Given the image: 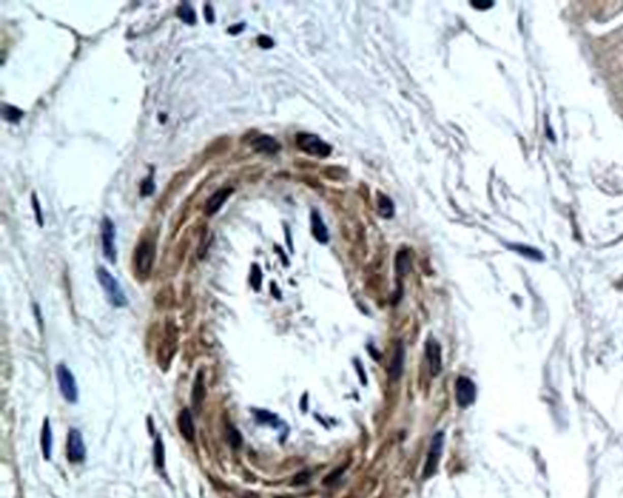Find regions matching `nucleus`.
<instances>
[{
    "label": "nucleus",
    "instance_id": "nucleus-21",
    "mask_svg": "<svg viewBox=\"0 0 623 498\" xmlns=\"http://www.w3.org/2000/svg\"><path fill=\"white\" fill-rule=\"evenodd\" d=\"M153 454H155V463L159 468H163L165 465V447H163L162 439L157 438L155 442V448H153Z\"/></svg>",
    "mask_w": 623,
    "mask_h": 498
},
{
    "label": "nucleus",
    "instance_id": "nucleus-25",
    "mask_svg": "<svg viewBox=\"0 0 623 498\" xmlns=\"http://www.w3.org/2000/svg\"><path fill=\"white\" fill-rule=\"evenodd\" d=\"M228 436H229L230 444L233 445L234 447H239L240 444H241V435H240V432L237 431L235 428L229 429V431H228Z\"/></svg>",
    "mask_w": 623,
    "mask_h": 498
},
{
    "label": "nucleus",
    "instance_id": "nucleus-29",
    "mask_svg": "<svg viewBox=\"0 0 623 498\" xmlns=\"http://www.w3.org/2000/svg\"><path fill=\"white\" fill-rule=\"evenodd\" d=\"M471 5H473L475 9H479V10H487V9L492 8L493 3L492 2H479V0H476V2L471 3Z\"/></svg>",
    "mask_w": 623,
    "mask_h": 498
},
{
    "label": "nucleus",
    "instance_id": "nucleus-2",
    "mask_svg": "<svg viewBox=\"0 0 623 498\" xmlns=\"http://www.w3.org/2000/svg\"><path fill=\"white\" fill-rule=\"evenodd\" d=\"M296 144L300 147L302 151H304L308 155L318 156V158L324 159L331 153V146L323 141L316 134L310 133H298L296 135Z\"/></svg>",
    "mask_w": 623,
    "mask_h": 498
},
{
    "label": "nucleus",
    "instance_id": "nucleus-19",
    "mask_svg": "<svg viewBox=\"0 0 623 498\" xmlns=\"http://www.w3.org/2000/svg\"><path fill=\"white\" fill-rule=\"evenodd\" d=\"M177 15H178V17L185 23H188V24L196 23L195 10H194L193 6H191L189 3H181L177 10Z\"/></svg>",
    "mask_w": 623,
    "mask_h": 498
},
{
    "label": "nucleus",
    "instance_id": "nucleus-28",
    "mask_svg": "<svg viewBox=\"0 0 623 498\" xmlns=\"http://www.w3.org/2000/svg\"><path fill=\"white\" fill-rule=\"evenodd\" d=\"M203 15H205L206 21H207L208 23H213L215 17H214V11L213 9H212V6L207 4L205 6V9H203Z\"/></svg>",
    "mask_w": 623,
    "mask_h": 498
},
{
    "label": "nucleus",
    "instance_id": "nucleus-7",
    "mask_svg": "<svg viewBox=\"0 0 623 498\" xmlns=\"http://www.w3.org/2000/svg\"><path fill=\"white\" fill-rule=\"evenodd\" d=\"M455 399L460 408H468L476 399V385L468 377H459L455 381Z\"/></svg>",
    "mask_w": 623,
    "mask_h": 498
},
{
    "label": "nucleus",
    "instance_id": "nucleus-6",
    "mask_svg": "<svg viewBox=\"0 0 623 498\" xmlns=\"http://www.w3.org/2000/svg\"><path fill=\"white\" fill-rule=\"evenodd\" d=\"M115 238H116V230L115 224H113L111 218L104 217L103 223H101V242H103V252L106 260H109L111 263H116L117 260V251L115 246Z\"/></svg>",
    "mask_w": 623,
    "mask_h": 498
},
{
    "label": "nucleus",
    "instance_id": "nucleus-5",
    "mask_svg": "<svg viewBox=\"0 0 623 498\" xmlns=\"http://www.w3.org/2000/svg\"><path fill=\"white\" fill-rule=\"evenodd\" d=\"M56 378L64 398L70 403H76L78 399V387L71 370L65 364H58L56 367Z\"/></svg>",
    "mask_w": 623,
    "mask_h": 498
},
{
    "label": "nucleus",
    "instance_id": "nucleus-9",
    "mask_svg": "<svg viewBox=\"0 0 623 498\" xmlns=\"http://www.w3.org/2000/svg\"><path fill=\"white\" fill-rule=\"evenodd\" d=\"M425 353L430 364L431 375L437 377L442 370V349L441 345L434 340V337H430L425 344Z\"/></svg>",
    "mask_w": 623,
    "mask_h": 498
},
{
    "label": "nucleus",
    "instance_id": "nucleus-24",
    "mask_svg": "<svg viewBox=\"0 0 623 498\" xmlns=\"http://www.w3.org/2000/svg\"><path fill=\"white\" fill-rule=\"evenodd\" d=\"M261 281H262L261 269H260V267L257 266V264H255V266L252 267L251 283H252V287H254L256 290H258V289L261 288Z\"/></svg>",
    "mask_w": 623,
    "mask_h": 498
},
{
    "label": "nucleus",
    "instance_id": "nucleus-30",
    "mask_svg": "<svg viewBox=\"0 0 623 498\" xmlns=\"http://www.w3.org/2000/svg\"><path fill=\"white\" fill-rule=\"evenodd\" d=\"M243 28H245V23H237L234 24V26H231L228 28V32L230 33V35H239V33H241Z\"/></svg>",
    "mask_w": 623,
    "mask_h": 498
},
{
    "label": "nucleus",
    "instance_id": "nucleus-18",
    "mask_svg": "<svg viewBox=\"0 0 623 498\" xmlns=\"http://www.w3.org/2000/svg\"><path fill=\"white\" fill-rule=\"evenodd\" d=\"M378 211L382 217L392 218L394 214V205L388 196L379 194L378 196Z\"/></svg>",
    "mask_w": 623,
    "mask_h": 498
},
{
    "label": "nucleus",
    "instance_id": "nucleus-26",
    "mask_svg": "<svg viewBox=\"0 0 623 498\" xmlns=\"http://www.w3.org/2000/svg\"><path fill=\"white\" fill-rule=\"evenodd\" d=\"M257 42H258V45H260V47L263 48V49H270V48L274 47L273 39H271L270 37H268V36H260V37H258Z\"/></svg>",
    "mask_w": 623,
    "mask_h": 498
},
{
    "label": "nucleus",
    "instance_id": "nucleus-10",
    "mask_svg": "<svg viewBox=\"0 0 623 498\" xmlns=\"http://www.w3.org/2000/svg\"><path fill=\"white\" fill-rule=\"evenodd\" d=\"M233 192H234L233 188H222V189L217 190V192L212 194V195L208 198L207 201H206L205 207H203V213L208 217L213 216V214L217 213V212L222 208V206H223L224 202L229 199V196L231 195V193Z\"/></svg>",
    "mask_w": 623,
    "mask_h": 498
},
{
    "label": "nucleus",
    "instance_id": "nucleus-3",
    "mask_svg": "<svg viewBox=\"0 0 623 498\" xmlns=\"http://www.w3.org/2000/svg\"><path fill=\"white\" fill-rule=\"evenodd\" d=\"M155 260V245L151 240H145L139 242L138 247L135 248V269L138 274L141 276H149Z\"/></svg>",
    "mask_w": 623,
    "mask_h": 498
},
{
    "label": "nucleus",
    "instance_id": "nucleus-4",
    "mask_svg": "<svg viewBox=\"0 0 623 498\" xmlns=\"http://www.w3.org/2000/svg\"><path fill=\"white\" fill-rule=\"evenodd\" d=\"M443 444H445V434L442 431L436 432L432 440H431L430 451L427 453L426 463H425L424 470H422V478L424 479H430L431 476L436 474L441 457H442Z\"/></svg>",
    "mask_w": 623,
    "mask_h": 498
},
{
    "label": "nucleus",
    "instance_id": "nucleus-20",
    "mask_svg": "<svg viewBox=\"0 0 623 498\" xmlns=\"http://www.w3.org/2000/svg\"><path fill=\"white\" fill-rule=\"evenodd\" d=\"M2 113L3 118H4L5 121L10 122V123H17L23 116V112L21 111L18 107L12 105H3Z\"/></svg>",
    "mask_w": 623,
    "mask_h": 498
},
{
    "label": "nucleus",
    "instance_id": "nucleus-15",
    "mask_svg": "<svg viewBox=\"0 0 623 498\" xmlns=\"http://www.w3.org/2000/svg\"><path fill=\"white\" fill-rule=\"evenodd\" d=\"M205 395H206L205 380H203V373L200 370L196 375L195 381H194L193 392H191V402H193V406L196 408L197 411L201 408L203 399H205Z\"/></svg>",
    "mask_w": 623,
    "mask_h": 498
},
{
    "label": "nucleus",
    "instance_id": "nucleus-23",
    "mask_svg": "<svg viewBox=\"0 0 623 498\" xmlns=\"http://www.w3.org/2000/svg\"><path fill=\"white\" fill-rule=\"evenodd\" d=\"M32 205H33V210H35V213H36L37 223L39 224V227H43V224H44V220H43L41 204H39L38 199H37L36 193L32 194Z\"/></svg>",
    "mask_w": 623,
    "mask_h": 498
},
{
    "label": "nucleus",
    "instance_id": "nucleus-11",
    "mask_svg": "<svg viewBox=\"0 0 623 498\" xmlns=\"http://www.w3.org/2000/svg\"><path fill=\"white\" fill-rule=\"evenodd\" d=\"M404 358H406V349H404L402 341H398V343L396 344L392 361H391L390 367H388V375H390L391 380L397 381L402 377Z\"/></svg>",
    "mask_w": 623,
    "mask_h": 498
},
{
    "label": "nucleus",
    "instance_id": "nucleus-22",
    "mask_svg": "<svg viewBox=\"0 0 623 498\" xmlns=\"http://www.w3.org/2000/svg\"><path fill=\"white\" fill-rule=\"evenodd\" d=\"M153 192H155V183H153L152 173H151L150 176L147 177L143 183H141L140 194H141V196H149Z\"/></svg>",
    "mask_w": 623,
    "mask_h": 498
},
{
    "label": "nucleus",
    "instance_id": "nucleus-16",
    "mask_svg": "<svg viewBox=\"0 0 623 498\" xmlns=\"http://www.w3.org/2000/svg\"><path fill=\"white\" fill-rule=\"evenodd\" d=\"M41 444H42L43 456H44L46 460H49L51 458V453H52V431H51V426H50V420H49L48 418H46V419L44 420V424H43Z\"/></svg>",
    "mask_w": 623,
    "mask_h": 498
},
{
    "label": "nucleus",
    "instance_id": "nucleus-13",
    "mask_svg": "<svg viewBox=\"0 0 623 498\" xmlns=\"http://www.w3.org/2000/svg\"><path fill=\"white\" fill-rule=\"evenodd\" d=\"M252 147L258 152L276 153L280 150V144L270 135H260L252 140Z\"/></svg>",
    "mask_w": 623,
    "mask_h": 498
},
{
    "label": "nucleus",
    "instance_id": "nucleus-12",
    "mask_svg": "<svg viewBox=\"0 0 623 498\" xmlns=\"http://www.w3.org/2000/svg\"><path fill=\"white\" fill-rule=\"evenodd\" d=\"M178 429L186 441L193 442L195 439V425L193 422V414L189 408H183L178 416Z\"/></svg>",
    "mask_w": 623,
    "mask_h": 498
},
{
    "label": "nucleus",
    "instance_id": "nucleus-8",
    "mask_svg": "<svg viewBox=\"0 0 623 498\" xmlns=\"http://www.w3.org/2000/svg\"><path fill=\"white\" fill-rule=\"evenodd\" d=\"M67 458L72 463H81L85 459V446L81 431L72 429L67 439Z\"/></svg>",
    "mask_w": 623,
    "mask_h": 498
},
{
    "label": "nucleus",
    "instance_id": "nucleus-17",
    "mask_svg": "<svg viewBox=\"0 0 623 498\" xmlns=\"http://www.w3.org/2000/svg\"><path fill=\"white\" fill-rule=\"evenodd\" d=\"M396 272L398 275L408 274L409 270L412 269V258H410L409 252L407 250H402L397 254L396 261Z\"/></svg>",
    "mask_w": 623,
    "mask_h": 498
},
{
    "label": "nucleus",
    "instance_id": "nucleus-14",
    "mask_svg": "<svg viewBox=\"0 0 623 498\" xmlns=\"http://www.w3.org/2000/svg\"><path fill=\"white\" fill-rule=\"evenodd\" d=\"M312 223V233H313L314 238L317 239L320 244H326L329 241V232L326 228L325 223L320 217V214L317 211L312 212L310 216Z\"/></svg>",
    "mask_w": 623,
    "mask_h": 498
},
{
    "label": "nucleus",
    "instance_id": "nucleus-27",
    "mask_svg": "<svg viewBox=\"0 0 623 498\" xmlns=\"http://www.w3.org/2000/svg\"><path fill=\"white\" fill-rule=\"evenodd\" d=\"M257 419L261 420L262 423H269V424H274V422L276 420L275 416H271L270 413H268V412H258L257 413Z\"/></svg>",
    "mask_w": 623,
    "mask_h": 498
},
{
    "label": "nucleus",
    "instance_id": "nucleus-1",
    "mask_svg": "<svg viewBox=\"0 0 623 498\" xmlns=\"http://www.w3.org/2000/svg\"><path fill=\"white\" fill-rule=\"evenodd\" d=\"M98 279L100 282L101 287L104 288L105 293H106L109 301L115 307H124L127 305V297L123 293L121 285L117 282V279L113 276L107 269L104 267H100L97 272Z\"/></svg>",
    "mask_w": 623,
    "mask_h": 498
}]
</instances>
